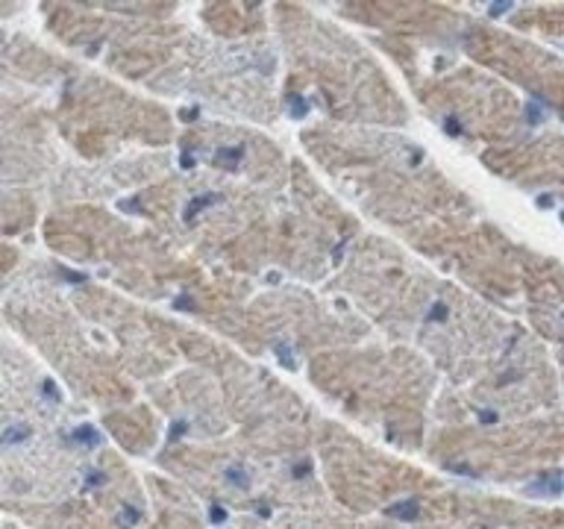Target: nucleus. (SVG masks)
<instances>
[{"label": "nucleus", "instance_id": "18", "mask_svg": "<svg viewBox=\"0 0 564 529\" xmlns=\"http://www.w3.org/2000/svg\"><path fill=\"white\" fill-rule=\"evenodd\" d=\"M95 485H104V474H88V488H95Z\"/></svg>", "mask_w": 564, "mask_h": 529}, {"label": "nucleus", "instance_id": "23", "mask_svg": "<svg viewBox=\"0 0 564 529\" xmlns=\"http://www.w3.org/2000/svg\"><path fill=\"white\" fill-rule=\"evenodd\" d=\"M180 165H183V168H194V156H188V153H185V156L180 159Z\"/></svg>", "mask_w": 564, "mask_h": 529}, {"label": "nucleus", "instance_id": "20", "mask_svg": "<svg viewBox=\"0 0 564 529\" xmlns=\"http://www.w3.org/2000/svg\"><path fill=\"white\" fill-rule=\"evenodd\" d=\"M65 280H70V282H83V280H86V273H70V271H65Z\"/></svg>", "mask_w": 564, "mask_h": 529}, {"label": "nucleus", "instance_id": "16", "mask_svg": "<svg viewBox=\"0 0 564 529\" xmlns=\"http://www.w3.org/2000/svg\"><path fill=\"white\" fill-rule=\"evenodd\" d=\"M449 471H456V474H465V476H479L474 467H467V465H449Z\"/></svg>", "mask_w": 564, "mask_h": 529}, {"label": "nucleus", "instance_id": "15", "mask_svg": "<svg viewBox=\"0 0 564 529\" xmlns=\"http://www.w3.org/2000/svg\"><path fill=\"white\" fill-rule=\"evenodd\" d=\"M44 397H51V400H56V403L62 400L59 391H56V386H53V382H44Z\"/></svg>", "mask_w": 564, "mask_h": 529}, {"label": "nucleus", "instance_id": "1", "mask_svg": "<svg viewBox=\"0 0 564 529\" xmlns=\"http://www.w3.org/2000/svg\"><path fill=\"white\" fill-rule=\"evenodd\" d=\"M70 441L83 444V447H95V444H100V432L95 427H77V430L70 432Z\"/></svg>", "mask_w": 564, "mask_h": 529}, {"label": "nucleus", "instance_id": "19", "mask_svg": "<svg viewBox=\"0 0 564 529\" xmlns=\"http://www.w3.org/2000/svg\"><path fill=\"white\" fill-rule=\"evenodd\" d=\"M529 121H532V123L541 121V112H538V106H529Z\"/></svg>", "mask_w": 564, "mask_h": 529}, {"label": "nucleus", "instance_id": "4", "mask_svg": "<svg viewBox=\"0 0 564 529\" xmlns=\"http://www.w3.org/2000/svg\"><path fill=\"white\" fill-rule=\"evenodd\" d=\"M388 515H391V518H400V520H417V515H421V506H417L414 500L397 503V506H391V509H388Z\"/></svg>", "mask_w": 564, "mask_h": 529}, {"label": "nucleus", "instance_id": "9", "mask_svg": "<svg viewBox=\"0 0 564 529\" xmlns=\"http://www.w3.org/2000/svg\"><path fill=\"white\" fill-rule=\"evenodd\" d=\"M289 104H291V118H303L308 112L306 100L300 95H289Z\"/></svg>", "mask_w": 564, "mask_h": 529}, {"label": "nucleus", "instance_id": "7", "mask_svg": "<svg viewBox=\"0 0 564 529\" xmlns=\"http://www.w3.org/2000/svg\"><path fill=\"white\" fill-rule=\"evenodd\" d=\"M121 527L123 529H130V527H135V523H139L141 520V515H139V509H132V506H123L121 509Z\"/></svg>", "mask_w": 564, "mask_h": 529}, {"label": "nucleus", "instance_id": "12", "mask_svg": "<svg viewBox=\"0 0 564 529\" xmlns=\"http://www.w3.org/2000/svg\"><path fill=\"white\" fill-rule=\"evenodd\" d=\"M188 430V423H183V421H176L174 427H171V435H167V439L171 441H176V439H183V432Z\"/></svg>", "mask_w": 564, "mask_h": 529}, {"label": "nucleus", "instance_id": "17", "mask_svg": "<svg viewBox=\"0 0 564 529\" xmlns=\"http://www.w3.org/2000/svg\"><path fill=\"white\" fill-rule=\"evenodd\" d=\"M506 9H511V3H491V15H502Z\"/></svg>", "mask_w": 564, "mask_h": 529}, {"label": "nucleus", "instance_id": "22", "mask_svg": "<svg viewBox=\"0 0 564 529\" xmlns=\"http://www.w3.org/2000/svg\"><path fill=\"white\" fill-rule=\"evenodd\" d=\"M479 418H482V423H491V421H497V414H494V412H488V409H485V412L479 414Z\"/></svg>", "mask_w": 564, "mask_h": 529}, {"label": "nucleus", "instance_id": "8", "mask_svg": "<svg viewBox=\"0 0 564 529\" xmlns=\"http://www.w3.org/2000/svg\"><path fill=\"white\" fill-rule=\"evenodd\" d=\"M30 435L26 427H9L7 435H3V444H18V441H24Z\"/></svg>", "mask_w": 564, "mask_h": 529}, {"label": "nucleus", "instance_id": "10", "mask_svg": "<svg viewBox=\"0 0 564 529\" xmlns=\"http://www.w3.org/2000/svg\"><path fill=\"white\" fill-rule=\"evenodd\" d=\"M276 356H280V361L289 370L297 368V361H294V356H291V350H289V347H285V344H276Z\"/></svg>", "mask_w": 564, "mask_h": 529}, {"label": "nucleus", "instance_id": "25", "mask_svg": "<svg viewBox=\"0 0 564 529\" xmlns=\"http://www.w3.org/2000/svg\"><path fill=\"white\" fill-rule=\"evenodd\" d=\"M562 218H564V215H562Z\"/></svg>", "mask_w": 564, "mask_h": 529}, {"label": "nucleus", "instance_id": "6", "mask_svg": "<svg viewBox=\"0 0 564 529\" xmlns=\"http://www.w3.org/2000/svg\"><path fill=\"white\" fill-rule=\"evenodd\" d=\"M227 479L232 485H238V488H247V485H250V476H247V471L241 465L227 467Z\"/></svg>", "mask_w": 564, "mask_h": 529}, {"label": "nucleus", "instance_id": "21", "mask_svg": "<svg viewBox=\"0 0 564 529\" xmlns=\"http://www.w3.org/2000/svg\"><path fill=\"white\" fill-rule=\"evenodd\" d=\"M176 309H194V303H192V300L180 298V300H176Z\"/></svg>", "mask_w": 564, "mask_h": 529}, {"label": "nucleus", "instance_id": "14", "mask_svg": "<svg viewBox=\"0 0 564 529\" xmlns=\"http://www.w3.org/2000/svg\"><path fill=\"white\" fill-rule=\"evenodd\" d=\"M444 130H447L449 136H462V127H458L456 118H447V121H444Z\"/></svg>", "mask_w": 564, "mask_h": 529}, {"label": "nucleus", "instance_id": "11", "mask_svg": "<svg viewBox=\"0 0 564 529\" xmlns=\"http://www.w3.org/2000/svg\"><path fill=\"white\" fill-rule=\"evenodd\" d=\"M209 520H212V523H224V520H227V511L220 509V506H212Z\"/></svg>", "mask_w": 564, "mask_h": 529}, {"label": "nucleus", "instance_id": "5", "mask_svg": "<svg viewBox=\"0 0 564 529\" xmlns=\"http://www.w3.org/2000/svg\"><path fill=\"white\" fill-rule=\"evenodd\" d=\"M241 156H245V148L238 144V148H224V150H218V156H215V162H218V165L236 168L238 162H241Z\"/></svg>", "mask_w": 564, "mask_h": 529}, {"label": "nucleus", "instance_id": "24", "mask_svg": "<svg viewBox=\"0 0 564 529\" xmlns=\"http://www.w3.org/2000/svg\"><path fill=\"white\" fill-rule=\"evenodd\" d=\"M303 474H308V465H297V467H294V476H303Z\"/></svg>", "mask_w": 564, "mask_h": 529}, {"label": "nucleus", "instance_id": "2", "mask_svg": "<svg viewBox=\"0 0 564 529\" xmlns=\"http://www.w3.org/2000/svg\"><path fill=\"white\" fill-rule=\"evenodd\" d=\"M558 492H562L558 474L541 476V479H538V485H532V488H529V494H532V497H538V494H558Z\"/></svg>", "mask_w": 564, "mask_h": 529}, {"label": "nucleus", "instance_id": "13", "mask_svg": "<svg viewBox=\"0 0 564 529\" xmlns=\"http://www.w3.org/2000/svg\"><path fill=\"white\" fill-rule=\"evenodd\" d=\"M430 317L432 321H444V317H447V306H444V303H435L430 312Z\"/></svg>", "mask_w": 564, "mask_h": 529}, {"label": "nucleus", "instance_id": "3", "mask_svg": "<svg viewBox=\"0 0 564 529\" xmlns=\"http://www.w3.org/2000/svg\"><path fill=\"white\" fill-rule=\"evenodd\" d=\"M218 201L220 194H200V197H194V201L188 203V209H185V220H194L197 218V212H203L206 206H215Z\"/></svg>", "mask_w": 564, "mask_h": 529}]
</instances>
